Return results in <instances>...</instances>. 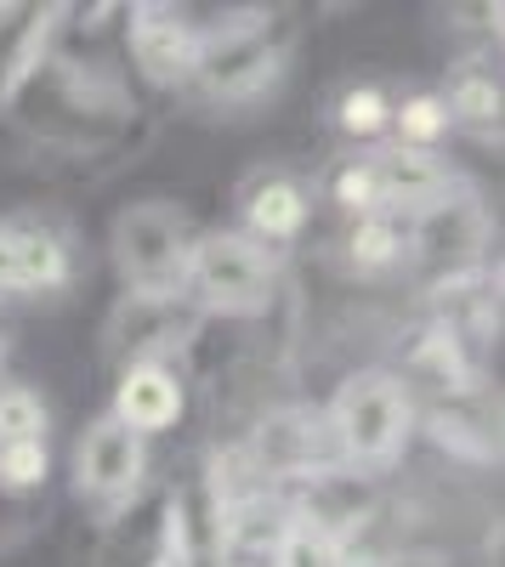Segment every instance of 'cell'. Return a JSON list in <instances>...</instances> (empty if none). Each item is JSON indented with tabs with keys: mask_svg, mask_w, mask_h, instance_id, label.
<instances>
[{
	"mask_svg": "<svg viewBox=\"0 0 505 567\" xmlns=\"http://www.w3.org/2000/svg\"><path fill=\"white\" fill-rule=\"evenodd\" d=\"M409 386L387 369H358L341 381V392L330 398L324 409V425H330V443L341 454L347 471H381L403 454L409 443Z\"/></svg>",
	"mask_w": 505,
	"mask_h": 567,
	"instance_id": "obj_1",
	"label": "cell"
},
{
	"mask_svg": "<svg viewBox=\"0 0 505 567\" xmlns=\"http://www.w3.org/2000/svg\"><path fill=\"white\" fill-rule=\"evenodd\" d=\"M272 290H279V267L250 233H199L194 239L188 272H182V301L194 312L256 318L272 307Z\"/></svg>",
	"mask_w": 505,
	"mask_h": 567,
	"instance_id": "obj_2",
	"label": "cell"
},
{
	"mask_svg": "<svg viewBox=\"0 0 505 567\" xmlns=\"http://www.w3.org/2000/svg\"><path fill=\"white\" fill-rule=\"evenodd\" d=\"M194 221L171 199H143L114 221V267L125 296H182V272L194 250Z\"/></svg>",
	"mask_w": 505,
	"mask_h": 567,
	"instance_id": "obj_3",
	"label": "cell"
},
{
	"mask_svg": "<svg viewBox=\"0 0 505 567\" xmlns=\"http://www.w3.org/2000/svg\"><path fill=\"white\" fill-rule=\"evenodd\" d=\"M285 63V45L272 34L267 18H239V23H221V29H199V63L194 80L210 103H250L279 80Z\"/></svg>",
	"mask_w": 505,
	"mask_h": 567,
	"instance_id": "obj_4",
	"label": "cell"
},
{
	"mask_svg": "<svg viewBox=\"0 0 505 567\" xmlns=\"http://www.w3.org/2000/svg\"><path fill=\"white\" fill-rule=\"evenodd\" d=\"M245 454H250V465L261 471L272 488H279V483H312V477H324V471L341 465L324 414L301 409V403L267 409L261 425L250 432V443H245Z\"/></svg>",
	"mask_w": 505,
	"mask_h": 567,
	"instance_id": "obj_5",
	"label": "cell"
},
{
	"mask_svg": "<svg viewBox=\"0 0 505 567\" xmlns=\"http://www.w3.org/2000/svg\"><path fill=\"white\" fill-rule=\"evenodd\" d=\"M143 471H148L143 437L125 432L114 414L85 425V437L74 449V488H80V499L103 505V511H120V505L136 499V488H143Z\"/></svg>",
	"mask_w": 505,
	"mask_h": 567,
	"instance_id": "obj_6",
	"label": "cell"
},
{
	"mask_svg": "<svg viewBox=\"0 0 505 567\" xmlns=\"http://www.w3.org/2000/svg\"><path fill=\"white\" fill-rule=\"evenodd\" d=\"M199 312L182 296H125L114 323H109V352L125 363H165L194 341Z\"/></svg>",
	"mask_w": 505,
	"mask_h": 567,
	"instance_id": "obj_7",
	"label": "cell"
},
{
	"mask_svg": "<svg viewBox=\"0 0 505 567\" xmlns=\"http://www.w3.org/2000/svg\"><path fill=\"white\" fill-rule=\"evenodd\" d=\"M363 165H370L375 205L387 216L415 221V216H426V210H437L449 199H461V194H454V171L437 154H426V148H398V142H392V148L370 154Z\"/></svg>",
	"mask_w": 505,
	"mask_h": 567,
	"instance_id": "obj_8",
	"label": "cell"
},
{
	"mask_svg": "<svg viewBox=\"0 0 505 567\" xmlns=\"http://www.w3.org/2000/svg\"><path fill=\"white\" fill-rule=\"evenodd\" d=\"M131 58L154 85H188L199 63V29L171 7H136L125 23Z\"/></svg>",
	"mask_w": 505,
	"mask_h": 567,
	"instance_id": "obj_9",
	"label": "cell"
},
{
	"mask_svg": "<svg viewBox=\"0 0 505 567\" xmlns=\"http://www.w3.org/2000/svg\"><path fill=\"white\" fill-rule=\"evenodd\" d=\"M182 374L171 363H125L120 369V386H114V420L136 437H154L165 425H176L182 414Z\"/></svg>",
	"mask_w": 505,
	"mask_h": 567,
	"instance_id": "obj_10",
	"label": "cell"
},
{
	"mask_svg": "<svg viewBox=\"0 0 505 567\" xmlns=\"http://www.w3.org/2000/svg\"><path fill=\"white\" fill-rule=\"evenodd\" d=\"M307 221V187L285 171H272V176H256L250 182V194H245V227H250V239L256 245H285L296 239Z\"/></svg>",
	"mask_w": 505,
	"mask_h": 567,
	"instance_id": "obj_11",
	"label": "cell"
},
{
	"mask_svg": "<svg viewBox=\"0 0 505 567\" xmlns=\"http://www.w3.org/2000/svg\"><path fill=\"white\" fill-rule=\"evenodd\" d=\"M12 256H18V290H63L69 284V245L34 216H7Z\"/></svg>",
	"mask_w": 505,
	"mask_h": 567,
	"instance_id": "obj_12",
	"label": "cell"
},
{
	"mask_svg": "<svg viewBox=\"0 0 505 567\" xmlns=\"http://www.w3.org/2000/svg\"><path fill=\"white\" fill-rule=\"evenodd\" d=\"M403 250H409V221L403 216H387V210L358 216L352 233H347V261L358 272H387V267L403 261Z\"/></svg>",
	"mask_w": 505,
	"mask_h": 567,
	"instance_id": "obj_13",
	"label": "cell"
},
{
	"mask_svg": "<svg viewBox=\"0 0 505 567\" xmlns=\"http://www.w3.org/2000/svg\"><path fill=\"white\" fill-rule=\"evenodd\" d=\"M392 131H398V148H426L432 154V142L449 136V109L437 91H415V97H403L392 109Z\"/></svg>",
	"mask_w": 505,
	"mask_h": 567,
	"instance_id": "obj_14",
	"label": "cell"
},
{
	"mask_svg": "<svg viewBox=\"0 0 505 567\" xmlns=\"http://www.w3.org/2000/svg\"><path fill=\"white\" fill-rule=\"evenodd\" d=\"M443 109H449V125H454V120H466V125H494V120H499V80L483 74V69H461V80L449 85Z\"/></svg>",
	"mask_w": 505,
	"mask_h": 567,
	"instance_id": "obj_15",
	"label": "cell"
},
{
	"mask_svg": "<svg viewBox=\"0 0 505 567\" xmlns=\"http://www.w3.org/2000/svg\"><path fill=\"white\" fill-rule=\"evenodd\" d=\"M0 443H45V403L29 386H0Z\"/></svg>",
	"mask_w": 505,
	"mask_h": 567,
	"instance_id": "obj_16",
	"label": "cell"
},
{
	"mask_svg": "<svg viewBox=\"0 0 505 567\" xmlns=\"http://www.w3.org/2000/svg\"><path fill=\"white\" fill-rule=\"evenodd\" d=\"M45 471H52V460H45V443H0V488H7V494L40 488Z\"/></svg>",
	"mask_w": 505,
	"mask_h": 567,
	"instance_id": "obj_17",
	"label": "cell"
},
{
	"mask_svg": "<svg viewBox=\"0 0 505 567\" xmlns=\"http://www.w3.org/2000/svg\"><path fill=\"white\" fill-rule=\"evenodd\" d=\"M392 125V103L381 97L375 85H358L341 97V131L347 136H381Z\"/></svg>",
	"mask_w": 505,
	"mask_h": 567,
	"instance_id": "obj_18",
	"label": "cell"
},
{
	"mask_svg": "<svg viewBox=\"0 0 505 567\" xmlns=\"http://www.w3.org/2000/svg\"><path fill=\"white\" fill-rule=\"evenodd\" d=\"M330 194H336V205H341L352 221L381 210V205H375V182H370V165H363V159H352V165H341V171H336Z\"/></svg>",
	"mask_w": 505,
	"mask_h": 567,
	"instance_id": "obj_19",
	"label": "cell"
},
{
	"mask_svg": "<svg viewBox=\"0 0 505 567\" xmlns=\"http://www.w3.org/2000/svg\"><path fill=\"white\" fill-rule=\"evenodd\" d=\"M0 296H23V290H18V256H12L7 216H0Z\"/></svg>",
	"mask_w": 505,
	"mask_h": 567,
	"instance_id": "obj_20",
	"label": "cell"
}]
</instances>
